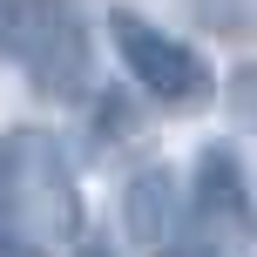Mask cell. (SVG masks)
<instances>
[{
  "label": "cell",
  "mask_w": 257,
  "mask_h": 257,
  "mask_svg": "<svg viewBox=\"0 0 257 257\" xmlns=\"http://www.w3.org/2000/svg\"><path fill=\"white\" fill-rule=\"evenodd\" d=\"M0 230L21 250H48V244L81 237L75 163L48 128H7L0 136Z\"/></svg>",
  "instance_id": "1"
},
{
  "label": "cell",
  "mask_w": 257,
  "mask_h": 257,
  "mask_svg": "<svg viewBox=\"0 0 257 257\" xmlns=\"http://www.w3.org/2000/svg\"><path fill=\"white\" fill-rule=\"evenodd\" d=\"M0 48L21 61L27 88L48 102H88L95 48L68 0H0Z\"/></svg>",
  "instance_id": "2"
},
{
  "label": "cell",
  "mask_w": 257,
  "mask_h": 257,
  "mask_svg": "<svg viewBox=\"0 0 257 257\" xmlns=\"http://www.w3.org/2000/svg\"><path fill=\"white\" fill-rule=\"evenodd\" d=\"M102 27H108V48H115L122 75L136 81L156 108H203L210 95H217L210 61H203V54H196L183 34L156 27L149 14H136V7H108Z\"/></svg>",
  "instance_id": "3"
},
{
  "label": "cell",
  "mask_w": 257,
  "mask_h": 257,
  "mask_svg": "<svg viewBox=\"0 0 257 257\" xmlns=\"http://www.w3.org/2000/svg\"><path fill=\"white\" fill-rule=\"evenodd\" d=\"M122 230L142 257H190V203H183V176L169 163H142L122 183Z\"/></svg>",
  "instance_id": "4"
},
{
  "label": "cell",
  "mask_w": 257,
  "mask_h": 257,
  "mask_svg": "<svg viewBox=\"0 0 257 257\" xmlns=\"http://www.w3.org/2000/svg\"><path fill=\"white\" fill-rule=\"evenodd\" d=\"M183 203H190V230H203L196 244H217L223 230H244V217H250L244 156L230 142H203L190 163V183H183Z\"/></svg>",
  "instance_id": "5"
},
{
  "label": "cell",
  "mask_w": 257,
  "mask_h": 257,
  "mask_svg": "<svg viewBox=\"0 0 257 257\" xmlns=\"http://www.w3.org/2000/svg\"><path fill=\"white\" fill-rule=\"evenodd\" d=\"M88 102H95V88H88ZM136 136H142V115L122 102V95H102V102H95V136H88V149H95V156H115L122 142H136Z\"/></svg>",
  "instance_id": "6"
},
{
  "label": "cell",
  "mask_w": 257,
  "mask_h": 257,
  "mask_svg": "<svg viewBox=\"0 0 257 257\" xmlns=\"http://www.w3.org/2000/svg\"><path fill=\"white\" fill-rule=\"evenodd\" d=\"M81 257H108V250H81Z\"/></svg>",
  "instance_id": "7"
}]
</instances>
